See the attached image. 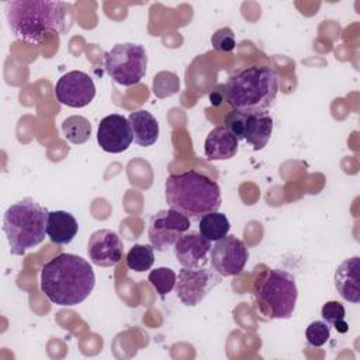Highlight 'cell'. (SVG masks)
<instances>
[{
    "mask_svg": "<svg viewBox=\"0 0 360 360\" xmlns=\"http://www.w3.org/2000/svg\"><path fill=\"white\" fill-rule=\"evenodd\" d=\"M55 96L60 104L82 108L93 101L96 96V84L87 73L72 70L65 73L56 82Z\"/></svg>",
    "mask_w": 360,
    "mask_h": 360,
    "instance_id": "11",
    "label": "cell"
},
{
    "mask_svg": "<svg viewBox=\"0 0 360 360\" xmlns=\"http://www.w3.org/2000/svg\"><path fill=\"white\" fill-rule=\"evenodd\" d=\"M148 280L152 284V287L156 290V292L163 298L176 287L177 276L169 267H158L149 273Z\"/></svg>",
    "mask_w": 360,
    "mask_h": 360,
    "instance_id": "24",
    "label": "cell"
},
{
    "mask_svg": "<svg viewBox=\"0 0 360 360\" xmlns=\"http://www.w3.org/2000/svg\"><path fill=\"white\" fill-rule=\"evenodd\" d=\"M211 44H212V48L219 52H232L236 46L235 34L231 28L222 27L212 34Z\"/></svg>",
    "mask_w": 360,
    "mask_h": 360,
    "instance_id": "27",
    "label": "cell"
},
{
    "mask_svg": "<svg viewBox=\"0 0 360 360\" xmlns=\"http://www.w3.org/2000/svg\"><path fill=\"white\" fill-rule=\"evenodd\" d=\"M125 263L132 271H146L155 263V249L150 245H134L127 253Z\"/></svg>",
    "mask_w": 360,
    "mask_h": 360,
    "instance_id": "22",
    "label": "cell"
},
{
    "mask_svg": "<svg viewBox=\"0 0 360 360\" xmlns=\"http://www.w3.org/2000/svg\"><path fill=\"white\" fill-rule=\"evenodd\" d=\"M48 210L27 197L10 205L3 215V232L10 245V253L22 256L45 239Z\"/></svg>",
    "mask_w": 360,
    "mask_h": 360,
    "instance_id": "5",
    "label": "cell"
},
{
    "mask_svg": "<svg viewBox=\"0 0 360 360\" xmlns=\"http://www.w3.org/2000/svg\"><path fill=\"white\" fill-rule=\"evenodd\" d=\"M134 141L128 118L120 114L104 117L97 128V142L107 153H121L129 148Z\"/></svg>",
    "mask_w": 360,
    "mask_h": 360,
    "instance_id": "12",
    "label": "cell"
},
{
    "mask_svg": "<svg viewBox=\"0 0 360 360\" xmlns=\"http://www.w3.org/2000/svg\"><path fill=\"white\" fill-rule=\"evenodd\" d=\"M249 253L243 240L226 235L211 248L210 259L212 269L221 277L238 276L246 266Z\"/></svg>",
    "mask_w": 360,
    "mask_h": 360,
    "instance_id": "10",
    "label": "cell"
},
{
    "mask_svg": "<svg viewBox=\"0 0 360 360\" xmlns=\"http://www.w3.org/2000/svg\"><path fill=\"white\" fill-rule=\"evenodd\" d=\"M96 276L90 263L73 253H60L46 262L41 270V290L46 298L60 307H75L93 291Z\"/></svg>",
    "mask_w": 360,
    "mask_h": 360,
    "instance_id": "1",
    "label": "cell"
},
{
    "mask_svg": "<svg viewBox=\"0 0 360 360\" xmlns=\"http://www.w3.org/2000/svg\"><path fill=\"white\" fill-rule=\"evenodd\" d=\"M165 198L169 208L191 219L218 211L222 201L218 183L197 170L170 174L165 181Z\"/></svg>",
    "mask_w": 360,
    "mask_h": 360,
    "instance_id": "3",
    "label": "cell"
},
{
    "mask_svg": "<svg viewBox=\"0 0 360 360\" xmlns=\"http://www.w3.org/2000/svg\"><path fill=\"white\" fill-rule=\"evenodd\" d=\"M238 138L225 127H215L210 131L204 143V153L208 160H226L236 155Z\"/></svg>",
    "mask_w": 360,
    "mask_h": 360,
    "instance_id": "16",
    "label": "cell"
},
{
    "mask_svg": "<svg viewBox=\"0 0 360 360\" xmlns=\"http://www.w3.org/2000/svg\"><path fill=\"white\" fill-rule=\"evenodd\" d=\"M63 136L76 145H82L89 141L91 135V124L83 115H70L62 122Z\"/></svg>",
    "mask_w": 360,
    "mask_h": 360,
    "instance_id": "21",
    "label": "cell"
},
{
    "mask_svg": "<svg viewBox=\"0 0 360 360\" xmlns=\"http://www.w3.org/2000/svg\"><path fill=\"white\" fill-rule=\"evenodd\" d=\"M245 118H246V114L235 111V110L228 112V115L225 117V127L238 138V141L243 139Z\"/></svg>",
    "mask_w": 360,
    "mask_h": 360,
    "instance_id": "28",
    "label": "cell"
},
{
    "mask_svg": "<svg viewBox=\"0 0 360 360\" xmlns=\"http://www.w3.org/2000/svg\"><path fill=\"white\" fill-rule=\"evenodd\" d=\"M79 224L68 211H49L46 221V235L56 245H69L77 235Z\"/></svg>",
    "mask_w": 360,
    "mask_h": 360,
    "instance_id": "17",
    "label": "cell"
},
{
    "mask_svg": "<svg viewBox=\"0 0 360 360\" xmlns=\"http://www.w3.org/2000/svg\"><path fill=\"white\" fill-rule=\"evenodd\" d=\"M211 240L200 232H188L179 238L174 243V256L186 269L204 267L210 259Z\"/></svg>",
    "mask_w": 360,
    "mask_h": 360,
    "instance_id": "14",
    "label": "cell"
},
{
    "mask_svg": "<svg viewBox=\"0 0 360 360\" xmlns=\"http://www.w3.org/2000/svg\"><path fill=\"white\" fill-rule=\"evenodd\" d=\"M221 276L215 270L205 267L186 269L183 267L176 281V295L187 307L200 304L207 294L219 284Z\"/></svg>",
    "mask_w": 360,
    "mask_h": 360,
    "instance_id": "9",
    "label": "cell"
},
{
    "mask_svg": "<svg viewBox=\"0 0 360 360\" xmlns=\"http://www.w3.org/2000/svg\"><path fill=\"white\" fill-rule=\"evenodd\" d=\"M190 229V218L176 210H160L152 215L148 226V238L153 249L163 252L179 240Z\"/></svg>",
    "mask_w": 360,
    "mask_h": 360,
    "instance_id": "8",
    "label": "cell"
},
{
    "mask_svg": "<svg viewBox=\"0 0 360 360\" xmlns=\"http://www.w3.org/2000/svg\"><path fill=\"white\" fill-rule=\"evenodd\" d=\"M134 141L139 146H150L159 138V124L158 120L146 110H138L131 112L128 117Z\"/></svg>",
    "mask_w": 360,
    "mask_h": 360,
    "instance_id": "19",
    "label": "cell"
},
{
    "mask_svg": "<svg viewBox=\"0 0 360 360\" xmlns=\"http://www.w3.org/2000/svg\"><path fill=\"white\" fill-rule=\"evenodd\" d=\"M180 83L176 73L172 72H160L153 79V93L155 96L165 98L179 91Z\"/></svg>",
    "mask_w": 360,
    "mask_h": 360,
    "instance_id": "25",
    "label": "cell"
},
{
    "mask_svg": "<svg viewBox=\"0 0 360 360\" xmlns=\"http://www.w3.org/2000/svg\"><path fill=\"white\" fill-rule=\"evenodd\" d=\"M124 245L117 232L111 229H98L91 233L87 243V255L93 264L111 267L121 262Z\"/></svg>",
    "mask_w": 360,
    "mask_h": 360,
    "instance_id": "13",
    "label": "cell"
},
{
    "mask_svg": "<svg viewBox=\"0 0 360 360\" xmlns=\"http://www.w3.org/2000/svg\"><path fill=\"white\" fill-rule=\"evenodd\" d=\"M278 91V76L269 68L255 65L233 75L225 86V98L232 110L252 114L273 105Z\"/></svg>",
    "mask_w": 360,
    "mask_h": 360,
    "instance_id": "4",
    "label": "cell"
},
{
    "mask_svg": "<svg viewBox=\"0 0 360 360\" xmlns=\"http://www.w3.org/2000/svg\"><path fill=\"white\" fill-rule=\"evenodd\" d=\"M330 338V326L325 321H314L305 329V339L314 347L323 346Z\"/></svg>",
    "mask_w": 360,
    "mask_h": 360,
    "instance_id": "26",
    "label": "cell"
},
{
    "mask_svg": "<svg viewBox=\"0 0 360 360\" xmlns=\"http://www.w3.org/2000/svg\"><path fill=\"white\" fill-rule=\"evenodd\" d=\"M69 7L63 1L15 0L6 3V15L17 39L38 45L48 34L65 32Z\"/></svg>",
    "mask_w": 360,
    "mask_h": 360,
    "instance_id": "2",
    "label": "cell"
},
{
    "mask_svg": "<svg viewBox=\"0 0 360 360\" xmlns=\"http://www.w3.org/2000/svg\"><path fill=\"white\" fill-rule=\"evenodd\" d=\"M107 75L122 86L139 83L148 68V53L141 44L124 42L114 45L105 52Z\"/></svg>",
    "mask_w": 360,
    "mask_h": 360,
    "instance_id": "7",
    "label": "cell"
},
{
    "mask_svg": "<svg viewBox=\"0 0 360 360\" xmlns=\"http://www.w3.org/2000/svg\"><path fill=\"white\" fill-rule=\"evenodd\" d=\"M333 281L343 300L357 304L360 301V259L354 256L343 260L335 270Z\"/></svg>",
    "mask_w": 360,
    "mask_h": 360,
    "instance_id": "15",
    "label": "cell"
},
{
    "mask_svg": "<svg viewBox=\"0 0 360 360\" xmlns=\"http://www.w3.org/2000/svg\"><path fill=\"white\" fill-rule=\"evenodd\" d=\"M321 315H322L323 321L329 326H333L339 333H346L349 330V325L345 321L346 311H345L343 304H340L339 301L325 302L321 309Z\"/></svg>",
    "mask_w": 360,
    "mask_h": 360,
    "instance_id": "23",
    "label": "cell"
},
{
    "mask_svg": "<svg viewBox=\"0 0 360 360\" xmlns=\"http://www.w3.org/2000/svg\"><path fill=\"white\" fill-rule=\"evenodd\" d=\"M273 132V118L267 111L246 114L243 139L253 146L255 150L263 149Z\"/></svg>",
    "mask_w": 360,
    "mask_h": 360,
    "instance_id": "18",
    "label": "cell"
},
{
    "mask_svg": "<svg viewBox=\"0 0 360 360\" xmlns=\"http://www.w3.org/2000/svg\"><path fill=\"white\" fill-rule=\"evenodd\" d=\"M253 294L262 315L267 319H287L298 298L295 277L281 269L266 270L256 280Z\"/></svg>",
    "mask_w": 360,
    "mask_h": 360,
    "instance_id": "6",
    "label": "cell"
},
{
    "mask_svg": "<svg viewBox=\"0 0 360 360\" xmlns=\"http://www.w3.org/2000/svg\"><path fill=\"white\" fill-rule=\"evenodd\" d=\"M231 229V222L228 217L222 212L212 211L204 214L198 222V232L208 240H219L228 235Z\"/></svg>",
    "mask_w": 360,
    "mask_h": 360,
    "instance_id": "20",
    "label": "cell"
}]
</instances>
